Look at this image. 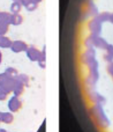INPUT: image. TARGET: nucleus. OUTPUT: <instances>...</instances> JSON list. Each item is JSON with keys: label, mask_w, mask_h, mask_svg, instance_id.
Returning a JSON list of instances; mask_svg holds the SVG:
<instances>
[{"label": "nucleus", "mask_w": 113, "mask_h": 132, "mask_svg": "<svg viewBox=\"0 0 113 132\" xmlns=\"http://www.w3.org/2000/svg\"><path fill=\"white\" fill-rule=\"evenodd\" d=\"M107 71H109L110 74H112V75H113V63H110V65H109V68H107Z\"/></svg>", "instance_id": "aec40b11"}, {"label": "nucleus", "mask_w": 113, "mask_h": 132, "mask_svg": "<svg viewBox=\"0 0 113 132\" xmlns=\"http://www.w3.org/2000/svg\"><path fill=\"white\" fill-rule=\"evenodd\" d=\"M7 98V93L5 90H2V89H0V100L4 101Z\"/></svg>", "instance_id": "a211bd4d"}, {"label": "nucleus", "mask_w": 113, "mask_h": 132, "mask_svg": "<svg viewBox=\"0 0 113 132\" xmlns=\"http://www.w3.org/2000/svg\"><path fill=\"white\" fill-rule=\"evenodd\" d=\"M92 43H93V45L98 49H106L107 46H109V44L106 43V41L103 39L102 37H93Z\"/></svg>", "instance_id": "20e7f679"}, {"label": "nucleus", "mask_w": 113, "mask_h": 132, "mask_svg": "<svg viewBox=\"0 0 113 132\" xmlns=\"http://www.w3.org/2000/svg\"><path fill=\"white\" fill-rule=\"evenodd\" d=\"M23 18L20 15V14H12V18H11V24L14 26H18L22 23Z\"/></svg>", "instance_id": "9d476101"}, {"label": "nucleus", "mask_w": 113, "mask_h": 132, "mask_svg": "<svg viewBox=\"0 0 113 132\" xmlns=\"http://www.w3.org/2000/svg\"><path fill=\"white\" fill-rule=\"evenodd\" d=\"M5 74L7 75L8 78H16L17 77V71L15 70V68H7L6 71H5Z\"/></svg>", "instance_id": "ddd939ff"}, {"label": "nucleus", "mask_w": 113, "mask_h": 132, "mask_svg": "<svg viewBox=\"0 0 113 132\" xmlns=\"http://www.w3.org/2000/svg\"><path fill=\"white\" fill-rule=\"evenodd\" d=\"M16 79L18 80V81H21L24 86H27L28 84H29V79H28V77L25 74H17V77H16Z\"/></svg>", "instance_id": "4468645a"}, {"label": "nucleus", "mask_w": 113, "mask_h": 132, "mask_svg": "<svg viewBox=\"0 0 113 132\" xmlns=\"http://www.w3.org/2000/svg\"><path fill=\"white\" fill-rule=\"evenodd\" d=\"M24 7L28 9V11H35V9H36V7H37V4H36V2H34V1H29Z\"/></svg>", "instance_id": "dca6fc26"}, {"label": "nucleus", "mask_w": 113, "mask_h": 132, "mask_svg": "<svg viewBox=\"0 0 113 132\" xmlns=\"http://www.w3.org/2000/svg\"><path fill=\"white\" fill-rule=\"evenodd\" d=\"M99 22H105V21H110V14L109 13H102L97 19Z\"/></svg>", "instance_id": "2eb2a0df"}, {"label": "nucleus", "mask_w": 113, "mask_h": 132, "mask_svg": "<svg viewBox=\"0 0 113 132\" xmlns=\"http://www.w3.org/2000/svg\"><path fill=\"white\" fill-rule=\"evenodd\" d=\"M31 1H34V2H36V4H38V2L42 1V0H31Z\"/></svg>", "instance_id": "4be33fe9"}, {"label": "nucleus", "mask_w": 113, "mask_h": 132, "mask_svg": "<svg viewBox=\"0 0 113 132\" xmlns=\"http://www.w3.org/2000/svg\"><path fill=\"white\" fill-rule=\"evenodd\" d=\"M89 28H90V30L93 32V35H98L100 32L102 26H100V22L98 20H92L89 23Z\"/></svg>", "instance_id": "39448f33"}, {"label": "nucleus", "mask_w": 113, "mask_h": 132, "mask_svg": "<svg viewBox=\"0 0 113 132\" xmlns=\"http://www.w3.org/2000/svg\"><path fill=\"white\" fill-rule=\"evenodd\" d=\"M7 31H8V24L0 23V35H5Z\"/></svg>", "instance_id": "f3484780"}, {"label": "nucleus", "mask_w": 113, "mask_h": 132, "mask_svg": "<svg viewBox=\"0 0 113 132\" xmlns=\"http://www.w3.org/2000/svg\"><path fill=\"white\" fill-rule=\"evenodd\" d=\"M21 107H22V103H21V101L18 100L17 96L14 95L13 97L8 101V108H9V110H11L12 112L18 111V110L21 109Z\"/></svg>", "instance_id": "f257e3e1"}, {"label": "nucleus", "mask_w": 113, "mask_h": 132, "mask_svg": "<svg viewBox=\"0 0 113 132\" xmlns=\"http://www.w3.org/2000/svg\"><path fill=\"white\" fill-rule=\"evenodd\" d=\"M11 18L12 15L7 12H0V23L5 24H11Z\"/></svg>", "instance_id": "6e6552de"}, {"label": "nucleus", "mask_w": 113, "mask_h": 132, "mask_svg": "<svg viewBox=\"0 0 113 132\" xmlns=\"http://www.w3.org/2000/svg\"><path fill=\"white\" fill-rule=\"evenodd\" d=\"M13 1H20V0H13Z\"/></svg>", "instance_id": "a878e982"}, {"label": "nucleus", "mask_w": 113, "mask_h": 132, "mask_svg": "<svg viewBox=\"0 0 113 132\" xmlns=\"http://www.w3.org/2000/svg\"><path fill=\"white\" fill-rule=\"evenodd\" d=\"M110 22H112V23H113V13H112V14H110Z\"/></svg>", "instance_id": "412c9836"}, {"label": "nucleus", "mask_w": 113, "mask_h": 132, "mask_svg": "<svg viewBox=\"0 0 113 132\" xmlns=\"http://www.w3.org/2000/svg\"><path fill=\"white\" fill-rule=\"evenodd\" d=\"M83 57H84L83 59H84V62H86V63L93 62V59H95V51H93L92 49H89V50L84 53Z\"/></svg>", "instance_id": "1a4fd4ad"}, {"label": "nucleus", "mask_w": 113, "mask_h": 132, "mask_svg": "<svg viewBox=\"0 0 113 132\" xmlns=\"http://www.w3.org/2000/svg\"><path fill=\"white\" fill-rule=\"evenodd\" d=\"M1 116H2V112H0V122H1Z\"/></svg>", "instance_id": "393cba45"}, {"label": "nucleus", "mask_w": 113, "mask_h": 132, "mask_svg": "<svg viewBox=\"0 0 113 132\" xmlns=\"http://www.w3.org/2000/svg\"><path fill=\"white\" fill-rule=\"evenodd\" d=\"M14 117L11 112H2V116H1V122L2 123H6V124H11L13 122Z\"/></svg>", "instance_id": "f8f14e48"}, {"label": "nucleus", "mask_w": 113, "mask_h": 132, "mask_svg": "<svg viewBox=\"0 0 113 132\" xmlns=\"http://www.w3.org/2000/svg\"><path fill=\"white\" fill-rule=\"evenodd\" d=\"M11 49L13 52H22V51H27L28 45L23 41H14L12 42Z\"/></svg>", "instance_id": "7ed1b4c3"}, {"label": "nucleus", "mask_w": 113, "mask_h": 132, "mask_svg": "<svg viewBox=\"0 0 113 132\" xmlns=\"http://www.w3.org/2000/svg\"><path fill=\"white\" fill-rule=\"evenodd\" d=\"M106 50H107V55H110L113 57V45H109L106 48Z\"/></svg>", "instance_id": "6ab92c4d"}, {"label": "nucleus", "mask_w": 113, "mask_h": 132, "mask_svg": "<svg viewBox=\"0 0 113 132\" xmlns=\"http://www.w3.org/2000/svg\"><path fill=\"white\" fill-rule=\"evenodd\" d=\"M1 60H2V55H1V52H0V64H1Z\"/></svg>", "instance_id": "5701e85b"}, {"label": "nucleus", "mask_w": 113, "mask_h": 132, "mask_svg": "<svg viewBox=\"0 0 113 132\" xmlns=\"http://www.w3.org/2000/svg\"><path fill=\"white\" fill-rule=\"evenodd\" d=\"M21 8H22V4L20 1H14L11 6V12L13 14H20Z\"/></svg>", "instance_id": "9b49d317"}, {"label": "nucleus", "mask_w": 113, "mask_h": 132, "mask_svg": "<svg viewBox=\"0 0 113 132\" xmlns=\"http://www.w3.org/2000/svg\"><path fill=\"white\" fill-rule=\"evenodd\" d=\"M12 45V41L6 37L5 35H0V48H5V49H8L11 48Z\"/></svg>", "instance_id": "0eeeda50"}, {"label": "nucleus", "mask_w": 113, "mask_h": 132, "mask_svg": "<svg viewBox=\"0 0 113 132\" xmlns=\"http://www.w3.org/2000/svg\"><path fill=\"white\" fill-rule=\"evenodd\" d=\"M41 55L42 53L39 52L36 48L30 46V48L27 49V57L29 58L31 62H38V60L41 59Z\"/></svg>", "instance_id": "f03ea898"}, {"label": "nucleus", "mask_w": 113, "mask_h": 132, "mask_svg": "<svg viewBox=\"0 0 113 132\" xmlns=\"http://www.w3.org/2000/svg\"><path fill=\"white\" fill-rule=\"evenodd\" d=\"M23 89H24V85H23L21 81H18V80L15 78V85H14V89H13L14 95L20 96L21 94L23 93Z\"/></svg>", "instance_id": "423d86ee"}, {"label": "nucleus", "mask_w": 113, "mask_h": 132, "mask_svg": "<svg viewBox=\"0 0 113 132\" xmlns=\"http://www.w3.org/2000/svg\"><path fill=\"white\" fill-rule=\"evenodd\" d=\"M0 132H7L6 130H4V129H0Z\"/></svg>", "instance_id": "b1692460"}]
</instances>
